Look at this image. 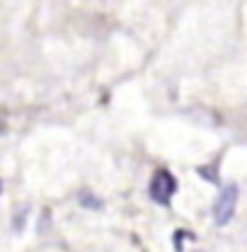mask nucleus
I'll return each instance as SVG.
<instances>
[{"mask_svg": "<svg viewBox=\"0 0 247 252\" xmlns=\"http://www.w3.org/2000/svg\"><path fill=\"white\" fill-rule=\"evenodd\" d=\"M175 191H177V177L170 170H155V175L151 177V185H148V194L155 204L170 206Z\"/></svg>", "mask_w": 247, "mask_h": 252, "instance_id": "2", "label": "nucleus"}, {"mask_svg": "<svg viewBox=\"0 0 247 252\" xmlns=\"http://www.w3.org/2000/svg\"><path fill=\"white\" fill-rule=\"evenodd\" d=\"M238 196H240L238 185H225L218 191L216 204H214V220H216L218 228H223V225H228L233 220L235 209H238Z\"/></svg>", "mask_w": 247, "mask_h": 252, "instance_id": "1", "label": "nucleus"}, {"mask_svg": "<svg viewBox=\"0 0 247 252\" xmlns=\"http://www.w3.org/2000/svg\"><path fill=\"white\" fill-rule=\"evenodd\" d=\"M0 191H2V187H0Z\"/></svg>", "mask_w": 247, "mask_h": 252, "instance_id": "3", "label": "nucleus"}]
</instances>
